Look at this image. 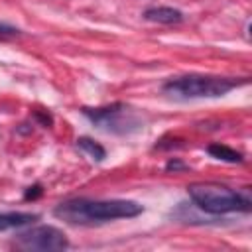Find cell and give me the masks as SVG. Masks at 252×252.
I'll use <instances>...</instances> for the list:
<instances>
[{"label":"cell","instance_id":"cell-1","mask_svg":"<svg viewBox=\"0 0 252 252\" xmlns=\"http://www.w3.org/2000/svg\"><path fill=\"white\" fill-rule=\"evenodd\" d=\"M144 207L136 201L126 199H106V201H93V199H71L55 207V217L71 222V224H96L114 219H130L138 217Z\"/></svg>","mask_w":252,"mask_h":252},{"label":"cell","instance_id":"cell-2","mask_svg":"<svg viewBox=\"0 0 252 252\" xmlns=\"http://www.w3.org/2000/svg\"><path fill=\"white\" fill-rule=\"evenodd\" d=\"M187 193L191 201L209 215H224L234 211L248 213L252 209V203L246 195L219 183H191Z\"/></svg>","mask_w":252,"mask_h":252},{"label":"cell","instance_id":"cell-3","mask_svg":"<svg viewBox=\"0 0 252 252\" xmlns=\"http://www.w3.org/2000/svg\"><path fill=\"white\" fill-rule=\"evenodd\" d=\"M246 79L236 81L228 77H205V75H187L179 79H171L163 85V93L173 98H215L222 96L238 85H244Z\"/></svg>","mask_w":252,"mask_h":252},{"label":"cell","instance_id":"cell-4","mask_svg":"<svg viewBox=\"0 0 252 252\" xmlns=\"http://www.w3.org/2000/svg\"><path fill=\"white\" fill-rule=\"evenodd\" d=\"M16 244L24 250H39V252H57L69 248V240L63 230L55 226H32L16 234Z\"/></svg>","mask_w":252,"mask_h":252},{"label":"cell","instance_id":"cell-5","mask_svg":"<svg viewBox=\"0 0 252 252\" xmlns=\"http://www.w3.org/2000/svg\"><path fill=\"white\" fill-rule=\"evenodd\" d=\"M85 114L102 130L106 132H118V134H126L132 132L140 126L138 118L122 104H112L106 108H85Z\"/></svg>","mask_w":252,"mask_h":252},{"label":"cell","instance_id":"cell-6","mask_svg":"<svg viewBox=\"0 0 252 252\" xmlns=\"http://www.w3.org/2000/svg\"><path fill=\"white\" fill-rule=\"evenodd\" d=\"M144 18L148 22H156V24H179L183 20V14L175 8H169V6H156V8H148L144 12Z\"/></svg>","mask_w":252,"mask_h":252},{"label":"cell","instance_id":"cell-7","mask_svg":"<svg viewBox=\"0 0 252 252\" xmlns=\"http://www.w3.org/2000/svg\"><path fill=\"white\" fill-rule=\"evenodd\" d=\"M33 220H37V215H30V213H0V230L18 228V226L30 224Z\"/></svg>","mask_w":252,"mask_h":252},{"label":"cell","instance_id":"cell-8","mask_svg":"<svg viewBox=\"0 0 252 252\" xmlns=\"http://www.w3.org/2000/svg\"><path fill=\"white\" fill-rule=\"evenodd\" d=\"M207 152H209L213 158L222 159V161H230V163L242 161V154L236 152V150H232V148H228V146H224V144H211Z\"/></svg>","mask_w":252,"mask_h":252},{"label":"cell","instance_id":"cell-9","mask_svg":"<svg viewBox=\"0 0 252 252\" xmlns=\"http://www.w3.org/2000/svg\"><path fill=\"white\" fill-rule=\"evenodd\" d=\"M77 146L81 148V150H85L94 161H102L104 158H106V152H104V148L100 146V144H96V142H93L91 138H79L77 140Z\"/></svg>","mask_w":252,"mask_h":252},{"label":"cell","instance_id":"cell-10","mask_svg":"<svg viewBox=\"0 0 252 252\" xmlns=\"http://www.w3.org/2000/svg\"><path fill=\"white\" fill-rule=\"evenodd\" d=\"M20 33L18 28H12V26H6V24H0V41L4 39H10V37H16Z\"/></svg>","mask_w":252,"mask_h":252},{"label":"cell","instance_id":"cell-11","mask_svg":"<svg viewBox=\"0 0 252 252\" xmlns=\"http://www.w3.org/2000/svg\"><path fill=\"white\" fill-rule=\"evenodd\" d=\"M39 195H41V187H39V185H33V187H28V191H26V199H28V201H30V199L33 201V199H37Z\"/></svg>","mask_w":252,"mask_h":252},{"label":"cell","instance_id":"cell-12","mask_svg":"<svg viewBox=\"0 0 252 252\" xmlns=\"http://www.w3.org/2000/svg\"><path fill=\"white\" fill-rule=\"evenodd\" d=\"M165 167H167L169 171H177V169H187V165H185V163H181V161H177V159H169Z\"/></svg>","mask_w":252,"mask_h":252}]
</instances>
